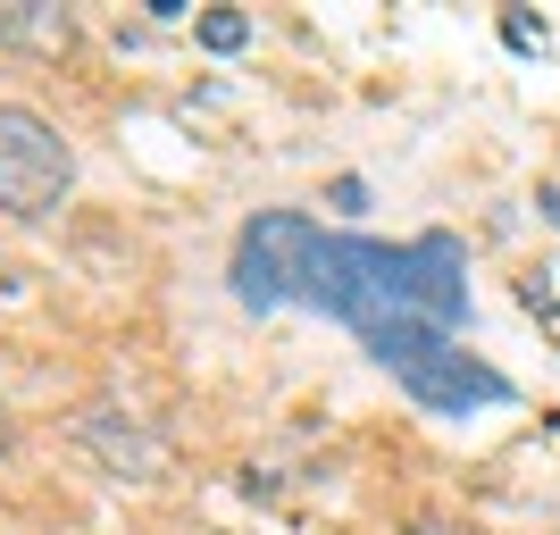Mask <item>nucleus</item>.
<instances>
[{
  "instance_id": "2",
  "label": "nucleus",
  "mask_w": 560,
  "mask_h": 535,
  "mask_svg": "<svg viewBox=\"0 0 560 535\" xmlns=\"http://www.w3.org/2000/svg\"><path fill=\"white\" fill-rule=\"evenodd\" d=\"M75 193V151L34 101H0V210L9 218H50Z\"/></svg>"
},
{
  "instance_id": "5",
  "label": "nucleus",
  "mask_w": 560,
  "mask_h": 535,
  "mask_svg": "<svg viewBox=\"0 0 560 535\" xmlns=\"http://www.w3.org/2000/svg\"><path fill=\"white\" fill-rule=\"evenodd\" d=\"M0 43L25 50V59H68V50L84 43V25H75V9H59V0H0Z\"/></svg>"
},
{
  "instance_id": "6",
  "label": "nucleus",
  "mask_w": 560,
  "mask_h": 535,
  "mask_svg": "<svg viewBox=\"0 0 560 535\" xmlns=\"http://www.w3.org/2000/svg\"><path fill=\"white\" fill-rule=\"evenodd\" d=\"M192 34H201V50H218V59H226V50L252 43V18H234V9H210V18L192 25Z\"/></svg>"
},
{
  "instance_id": "9",
  "label": "nucleus",
  "mask_w": 560,
  "mask_h": 535,
  "mask_svg": "<svg viewBox=\"0 0 560 535\" xmlns=\"http://www.w3.org/2000/svg\"><path fill=\"white\" fill-rule=\"evenodd\" d=\"M335 210H369V185H360V176H335Z\"/></svg>"
},
{
  "instance_id": "3",
  "label": "nucleus",
  "mask_w": 560,
  "mask_h": 535,
  "mask_svg": "<svg viewBox=\"0 0 560 535\" xmlns=\"http://www.w3.org/2000/svg\"><path fill=\"white\" fill-rule=\"evenodd\" d=\"M68 443L101 477H117V486H160V477H176V443H167L160 427H142L135 410H117V402H84L68 419Z\"/></svg>"
},
{
  "instance_id": "8",
  "label": "nucleus",
  "mask_w": 560,
  "mask_h": 535,
  "mask_svg": "<svg viewBox=\"0 0 560 535\" xmlns=\"http://www.w3.org/2000/svg\"><path fill=\"white\" fill-rule=\"evenodd\" d=\"M502 43L511 50H544V25L536 18H502Z\"/></svg>"
},
{
  "instance_id": "4",
  "label": "nucleus",
  "mask_w": 560,
  "mask_h": 535,
  "mask_svg": "<svg viewBox=\"0 0 560 535\" xmlns=\"http://www.w3.org/2000/svg\"><path fill=\"white\" fill-rule=\"evenodd\" d=\"M401 376V394L419 402V410H468V402H511V385L486 369V360H468L460 344H444V351H427V360H410V369H394Z\"/></svg>"
},
{
  "instance_id": "7",
  "label": "nucleus",
  "mask_w": 560,
  "mask_h": 535,
  "mask_svg": "<svg viewBox=\"0 0 560 535\" xmlns=\"http://www.w3.org/2000/svg\"><path fill=\"white\" fill-rule=\"evenodd\" d=\"M401 535H477V527H468V519H452V511H419Z\"/></svg>"
},
{
  "instance_id": "10",
  "label": "nucleus",
  "mask_w": 560,
  "mask_h": 535,
  "mask_svg": "<svg viewBox=\"0 0 560 535\" xmlns=\"http://www.w3.org/2000/svg\"><path fill=\"white\" fill-rule=\"evenodd\" d=\"M9 443H18V419H9V402H0V452H9Z\"/></svg>"
},
{
  "instance_id": "1",
  "label": "nucleus",
  "mask_w": 560,
  "mask_h": 535,
  "mask_svg": "<svg viewBox=\"0 0 560 535\" xmlns=\"http://www.w3.org/2000/svg\"><path fill=\"white\" fill-rule=\"evenodd\" d=\"M318 252H327V234H318V218L302 210H259L252 226L234 234V302L252 310V318H268V310L284 302H310V277H318Z\"/></svg>"
}]
</instances>
